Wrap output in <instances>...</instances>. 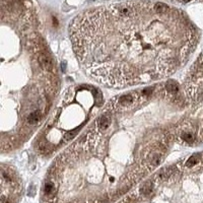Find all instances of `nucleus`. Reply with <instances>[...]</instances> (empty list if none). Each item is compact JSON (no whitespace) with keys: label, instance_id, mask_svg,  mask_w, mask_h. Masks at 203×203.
I'll return each mask as SVG.
<instances>
[{"label":"nucleus","instance_id":"f257e3e1","mask_svg":"<svg viewBox=\"0 0 203 203\" xmlns=\"http://www.w3.org/2000/svg\"><path fill=\"white\" fill-rule=\"evenodd\" d=\"M69 35L85 72L111 87L174 74L198 42L195 26L181 9L155 0L87 9L72 19Z\"/></svg>","mask_w":203,"mask_h":203},{"label":"nucleus","instance_id":"f03ea898","mask_svg":"<svg viewBox=\"0 0 203 203\" xmlns=\"http://www.w3.org/2000/svg\"><path fill=\"white\" fill-rule=\"evenodd\" d=\"M172 1L181 2V3H189V2H192V1H196V0H172Z\"/></svg>","mask_w":203,"mask_h":203}]
</instances>
